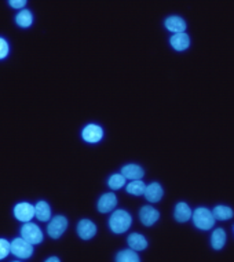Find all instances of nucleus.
I'll list each match as a JSON object with an SVG mask.
<instances>
[{
	"label": "nucleus",
	"mask_w": 234,
	"mask_h": 262,
	"mask_svg": "<svg viewBox=\"0 0 234 262\" xmlns=\"http://www.w3.org/2000/svg\"><path fill=\"white\" fill-rule=\"evenodd\" d=\"M132 218L126 210H116L109 220V226L114 233H124L130 229Z\"/></svg>",
	"instance_id": "f257e3e1"
},
{
	"label": "nucleus",
	"mask_w": 234,
	"mask_h": 262,
	"mask_svg": "<svg viewBox=\"0 0 234 262\" xmlns=\"http://www.w3.org/2000/svg\"><path fill=\"white\" fill-rule=\"evenodd\" d=\"M192 218H193L194 225L201 231H208L215 225V218L212 215V211L205 207L196 208L192 214Z\"/></svg>",
	"instance_id": "f03ea898"
},
{
	"label": "nucleus",
	"mask_w": 234,
	"mask_h": 262,
	"mask_svg": "<svg viewBox=\"0 0 234 262\" xmlns=\"http://www.w3.org/2000/svg\"><path fill=\"white\" fill-rule=\"evenodd\" d=\"M21 235H22V239L27 240L28 243L32 244V246L40 244L43 242V232L33 222H25L24 224V226L21 228Z\"/></svg>",
	"instance_id": "7ed1b4c3"
},
{
	"label": "nucleus",
	"mask_w": 234,
	"mask_h": 262,
	"mask_svg": "<svg viewBox=\"0 0 234 262\" xmlns=\"http://www.w3.org/2000/svg\"><path fill=\"white\" fill-rule=\"evenodd\" d=\"M66 228H68V220L63 215H57L50 221L47 226V233L53 239H59L63 235V232L66 231Z\"/></svg>",
	"instance_id": "20e7f679"
},
{
	"label": "nucleus",
	"mask_w": 234,
	"mask_h": 262,
	"mask_svg": "<svg viewBox=\"0 0 234 262\" xmlns=\"http://www.w3.org/2000/svg\"><path fill=\"white\" fill-rule=\"evenodd\" d=\"M11 247H10V253H13L15 257L18 258H29L33 254V246L29 244L27 240H24L22 237H17L13 240Z\"/></svg>",
	"instance_id": "39448f33"
},
{
	"label": "nucleus",
	"mask_w": 234,
	"mask_h": 262,
	"mask_svg": "<svg viewBox=\"0 0 234 262\" xmlns=\"http://www.w3.org/2000/svg\"><path fill=\"white\" fill-rule=\"evenodd\" d=\"M14 215L22 222H31L35 217V207L29 203H18L14 207Z\"/></svg>",
	"instance_id": "423d86ee"
},
{
	"label": "nucleus",
	"mask_w": 234,
	"mask_h": 262,
	"mask_svg": "<svg viewBox=\"0 0 234 262\" xmlns=\"http://www.w3.org/2000/svg\"><path fill=\"white\" fill-rule=\"evenodd\" d=\"M81 136H83V140L87 141V142L95 144V142H98V141L102 140V137H104V130L99 126H97V124H88V126L84 127Z\"/></svg>",
	"instance_id": "0eeeda50"
},
{
	"label": "nucleus",
	"mask_w": 234,
	"mask_h": 262,
	"mask_svg": "<svg viewBox=\"0 0 234 262\" xmlns=\"http://www.w3.org/2000/svg\"><path fill=\"white\" fill-rule=\"evenodd\" d=\"M77 233L83 240H90L97 233V226L90 220H81L77 225Z\"/></svg>",
	"instance_id": "6e6552de"
},
{
	"label": "nucleus",
	"mask_w": 234,
	"mask_h": 262,
	"mask_svg": "<svg viewBox=\"0 0 234 262\" xmlns=\"http://www.w3.org/2000/svg\"><path fill=\"white\" fill-rule=\"evenodd\" d=\"M139 218L141 222H142L145 226H152L153 224H156V222L158 221L160 212H158L156 208L150 207V206H145V207L141 208Z\"/></svg>",
	"instance_id": "1a4fd4ad"
},
{
	"label": "nucleus",
	"mask_w": 234,
	"mask_h": 262,
	"mask_svg": "<svg viewBox=\"0 0 234 262\" xmlns=\"http://www.w3.org/2000/svg\"><path fill=\"white\" fill-rule=\"evenodd\" d=\"M145 198L150 202V203H156V202H160L164 194V190H162L161 185L157 184V182H153L150 185L146 186L145 189Z\"/></svg>",
	"instance_id": "9d476101"
},
{
	"label": "nucleus",
	"mask_w": 234,
	"mask_h": 262,
	"mask_svg": "<svg viewBox=\"0 0 234 262\" xmlns=\"http://www.w3.org/2000/svg\"><path fill=\"white\" fill-rule=\"evenodd\" d=\"M122 176L124 178L131 180V181H136V180H141L145 176V171L144 168L138 166V164H127V166L123 167Z\"/></svg>",
	"instance_id": "9b49d317"
},
{
	"label": "nucleus",
	"mask_w": 234,
	"mask_h": 262,
	"mask_svg": "<svg viewBox=\"0 0 234 262\" xmlns=\"http://www.w3.org/2000/svg\"><path fill=\"white\" fill-rule=\"evenodd\" d=\"M116 204H117L116 194L105 193L104 196H101V199H99L98 202V211L99 212L112 211L113 208L116 207Z\"/></svg>",
	"instance_id": "f8f14e48"
},
{
	"label": "nucleus",
	"mask_w": 234,
	"mask_h": 262,
	"mask_svg": "<svg viewBox=\"0 0 234 262\" xmlns=\"http://www.w3.org/2000/svg\"><path fill=\"white\" fill-rule=\"evenodd\" d=\"M170 43L175 49L176 51H183L186 50L190 45V37L188 33H175L174 36L170 39Z\"/></svg>",
	"instance_id": "ddd939ff"
},
{
	"label": "nucleus",
	"mask_w": 234,
	"mask_h": 262,
	"mask_svg": "<svg viewBox=\"0 0 234 262\" xmlns=\"http://www.w3.org/2000/svg\"><path fill=\"white\" fill-rule=\"evenodd\" d=\"M166 28L174 33H183L186 29V23L185 19H182L180 17L172 15L166 19Z\"/></svg>",
	"instance_id": "4468645a"
},
{
	"label": "nucleus",
	"mask_w": 234,
	"mask_h": 262,
	"mask_svg": "<svg viewBox=\"0 0 234 262\" xmlns=\"http://www.w3.org/2000/svg\"><path fill=\"white\" fill-rule=\"evenodd\" d=\"M128 246L134 251H142V250L148 247V240L145 239V236L139 235V233H131L128 236Z\"/></svg>",
	"instance_id": "2eb2a0df"
},
{
	"label": "nucleus",
	"mask_w": 234,
	"mask_h": 262,
	"mask_svg": "<svg viewBox=\"0 0 234 262\" xmlns=\"http://www.w3.org/2000/svg\"><path fill=\"white\" fill-rule=\"evenodd\" d=\"M192 210H190V207L188 206L186 203H178L176 204L175 207V212H174V217H175V220L178 222H186L189 221L190 218H192Z\"/></svg>",
	"instance_id": "dca6fc26"
},
{
	"label": "nucleus",
	"mask_w": 234,
	"mask_h": 262,
	"mask_svg": "<svg viewBox=\"0 0 234 262\" xmlns=\"http://www.w3.org/2000/svg\"><path fill=\"white\" fill-rule=\"evenodd\" d=\"M35 215L39 221H49L50 217H51V208H50L49 203L45 202H39V203L35 206Z\"/></svg>",
	"instance_id": "f3484780"
},
{
	"label": "nucleus",
	"mask_w": 234,
	"mask_h": 262,
	"mask_svg": "<svg viewBox=\"0 0 234 262\" xmlns=\"http://www.w3.org/2000/svg\"><path fill=\"white\" fill-rule=\"evenodd\" d=\"M225 243H226V232L221 228H218L214 231L211 236V244L212 247L215 250H222L225 247Z\"/></svg>",
	"instance_id": "a211bd4d"
},
{
	"label": "nucleus",
	"mask_w": 234,
	"mask_h": 262,
	"mask_svg": "<svg viewBox=\"0 0 234 262\" xmlns=\"http://www.w3.org/2000/svg\"><path fill=\"white\" fill-rule=\"evenodd\" d=\"M212 215L215 220H219V221H226V220H230L233 217V210L227 206H216L212 211Z\"/></svg>",
	"instance_id": "6ab92c4d"
},
{
	"label": "nucleus",
	"mask_w": 234,
	"mask_h": 262,
	"mask_svg": "<svg viewBox=\"0 0 234 262\" xmlns=\"http://www.w3.org/2000/svg\"><path fill=\"white\" fill-rule=\"evenodd\" d=\"M116 262H141V259L134 250H123L117 253Z\"/></svg>",
	"instance_id": "aec40b11"
},
{
	"label": "nucleus",
	"mask_w": 234,
	"mask_h": 262,
	"mask_svg": "<svg viewBox=\"0 0 234 262\" xmlns=\"http://www.w3.org/2000/svg\"><path fill=\"white\" fill-rule=\"evenodd\" d=\"M15 23L18 24L21 28L31 27L32 23H33V15L29 10H21L15 17Z\"/></svg>",
	"instance_id": "412c9836"
},
{
	"label": "nucleus",
	"mask_w": 234,
	"mask_h": 262,
	"mask_svg": "<svg viewBox=\"0 0 234 262\" xmlns=\"http://www.w3.org/2000/svg\"><path fill=\"white\" fill-rule=\"evenodd\" d=\"M145 189H146V185L145 182H142L141 180H136V181H131L128 185H127V192L134 196H141V194L145 193Z\"/></svg>",
	"instance_id": "4be33fe9"
},
{
	"label": "nucleus",
	"mask_w": 234,
	"mask_h": 262,
	"mask_svg": "<svg viewBox=\"0 0 234 262\" xmlns=\"http://www.w3.org/2000/svg\"><path fill=\"white\" fill-rule=\"evenodd\" d=\"M108 184L112 189H120L123 185H126V178H124L122 174H113V176L109 178Z\"/></svg>",
	"instance_id": "5701e85b"
},
{
	"label": "nucleus",
	"mask_w": 234,
	"mask_h": 262,
	"mask_svg": "<svg viewBox=\"0 0 234 262\" xmlns=\"http://www.w3.org/2000/svg\"><path fill=\"white\" fill-rule=\"evenodd\" d=\"M10 247L11 244L6 239H0V259H5L10 254Z\"/></svg>",
	"instance_id": "b1692460"
},
{
	"label": "nucleus",
	"mask_w": 234,
	"mask_h": 262,
	"mask_svg": "<svg viewBox=\"0 0 234 262\" xmlns=\"http://www.w3.org/2000/svg\"><path fill=\"white\" fill-rule=\"evenodd\" d=\"M7 54H9V43L3 37H0V59L6 58Z\"/></svg>",
	"instance_id": "393cba45"
},
{
	"label": "nucleus",
	"mask_w": 234,
	"mask_h": 262,
	"mask_svg": "<svg viewBox=\"0 0 234 262\" xmlns=\"http://www.w3.org/2000/svg\"><path fill=\"white\" fill-rule=\"evenodd\" d=\"M9 5L13 9H24L27 6V2L25 0H11V2H9Z\"/></svg>",
	"instance_id": "a878e982"
},
{
	"label": "nucleus",
	"mask_w": 234,
	"mask_h": 262,
	"mask_svg": "<svg viewBox=\"0 0 234 262\" xmlns=\"http://www.w3.org/2000/svg\"><path fill=\"white\" fill-rule=\"evenodd\" d=\"M45 262H61V261H59V258H57V257H50Z\"/></svg>",
	"instance_id": "bb28decb"
},
{
	"label": "nucleus",
	"mask_w": 234,
	"mask_h": 262,
	"mask_svg": "<svg viewBox=\"0 0 234 262\" xmlns=\"http://www.w3.org/2000/svg\"><path fill=\"white\" fill-rule=\"evenodd\" d=\"M13 262H18V261H13Z\"/></svg>",
	"instance_id": "cd10ccee"
}]
</instances>
